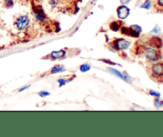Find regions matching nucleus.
Here are the masks:
<instances>
[{"label": "nucleus", "mask_w": 163, "mask_h": 137, "mask_svg": "<svg viewBox=\"0 0 163 137\" xmlns=\"http://www.w3.org/2000/svg\"><path fill=\"white\" fill-rule=\"evenodd\" d=\"M34 15L39 22H44L45 19V14H44L43 10L39 7H36L34 9Z\"/></svg>", "instance_id": "nucleus-9"}, {"label": "nucleus", "mask_w": 163, "mask_h": 137, "mask_svg": "<svg viewBox=\"0 0 163 137\" xmlns=\"http://www.w3.org/2000/svg\"><path fill=\"white\" fill-rule=\"evenodd\" d=\"M96 0H93V2H96Z\"/></svg>", "instance_id": "nucleus-22"}, {"label": "nucleus", "mask_w": 163, "mask_h": 137, "mask_svg": "<svg viewBox=\"0 0 163 137\" xmlns=\"http://www.w3.org/2000/svg\"><path fill=\"white\" fill-rule=\"evenodd\" d=\"M65 69L63 66H54L52 68L51 71H50V73L52 74H54V73H61V72H64Z\"/></svg>", "instance_id": "nucleus-13"}, {"label": "nucleus", "mask_w": 163, "mask_h": 137, "mask_svg": "<svg viewBox=\"0 0 163 137\" xmlns=\"http://www.w3.org/2000/svg\"><path fill=\"white\" fill-rule=\"evenodd\" d=\"M141 32H142V28H141V26H138V25H133L130 27H122L121 28V33L123 34L127 35L129 37H132V38H138Z\"/></svg>", "instance_id": "nucleus-3"}, {"label": "nucleus", "mask_w": 163, "mask_h": 137, "mask_svg": "<svg viewBox=\"0 0 163 137\" xmlns=\"http://www.w3.org/2000/svg\"><path fill=\"white\" fill-rule=\"evenodd\" d=\"M58 83L59 85H60V87H61V86H64V85L66 84V81H65V80H63V79H59Z\"/></svg>", "instance_id": "nucleus-19"}, {"label": "nucleus", "mask_w": 163, "mask_h": 137, "mask_svg": "<svg viewBox=\"0 0 163 137\" xmlns=\"http://www.w3.org/2000/svg\"><path fill=\"white\" fill-rule=\"evenodd\" d=\"M150 95H151V96H153V97H160V93H159V92L154 91V90H150Z\"/></svg>", "instance_id": "nucleus-17"}, {"label": "nucleus", "mask_w": 163, "mask_h": 137, "mask_svg": "<svg viewBox=\"0 0 163 137\" xmlns=\"http://www.w3.org/2000/svg\"><path fill=\"white\" fill-rule=\"evenodd\" d=\"M150 6H151V2H150V0H147V1H145L144 3L141 6V7H142V8H144V9L149 10Z\"/></svg>", "instance_id": "nucleus-16"}, {"label": "nucleus", "mask_w": 163, "mask_h": 137, "mask_svg": "<svg viewBox=\"0 0 163 137\" xmlns=\"http://www.w3.org/2000/svg\"><path fill=\"white\" fill-rule=\"evenodd\" d=\"M108 70H109L110 72L112 73V74H114V75L117 76L118 77L121 78V79H123V80H125V81H127V82H130V77H128L127 76H126L125 74H124V73H122L121 72H119V70H117V69H115V68H108Z\"/></svg>", "instance_id": "nucleus-8"}, {"label": "nucleus", "mask_w": 163, "mask_h": 137, "mask_svg": "<svg viewBox=\"0 0 163 137\" xmlns=\"http://www.w3.org/2000/svg\"><path fill=\"white\" fill-rule=\"evenodd\" d=\"M30 19L26 15H22L19 17L15 21V26L19 31H24L29 26Z\"/></svg>", "instance_id": "nucleus-4"}, {"label": "nucleus", "mask_w": 163, "mask_h": 137, "mask_svg": "<svg viewBox=\"0 0 163 137\" xmlns=\"http://www.w3.org/2000/svg\"><path fill=\"white\" fill-rule=\"evenodd\" d=\"M130 0H120V2H121L123 5H127V3L130 2Z\"/></svg>", "instance_id": "nucleus-20"}, {"label": "nucleus", "mask_w": 163, "mask_h": 137, "mask_svg": "<svg viewBox=\"0 0 163 137\" xmlns=\"http://www.w3.org/2000/svg\"><path fill=\"white\" fill-rule=\"evenodd\" d=\"M3 5L6 8H11L14 6V0H4Z\"/></svg>", "instance_id": "nucleus-14"}, {"label": "nucleus", "mask_w": 163, "mask_h": 137, "mask_svg": "<svg viewBox=\"0 0 163 137\" xmlns=\"http://www.w3.org/2000/svg\"><path fill=\"white\" fill-rule=\"evenodd\" d=\"M90 68H91V66L88 64L81 65L80 67V71L83 72V73H84V72H88L89 70H90Z\"/></svg>", "instance_id": "nucleus-15"}, {"label": "nucleus", "mask_w": 163, "mask_h": 137, "mask_svg": "<svg viewBox=\"0 0 163 137\" xmlns=\"http://www.w3.org/2000/svg\"><path fill=\"white\" fill-rule=\"evenodd\" d=\"M115 48L118 50H123L128 49L130 45V43L129 41L124 39V38H119L114 42Z\"/></svg>", "instance_id": "nucleus-5"}, {"label": "nucleus", "mask_w": 163, "mask_h": 137, "mask_svg": "<svg viewBox=\"0 0 163 137\" xmlns=\"http://www.w3.org/2000/svg\"><path fill=\"white\" fill-rule=\"evenodd\" d=\"M145 57L150 62H158L162 58V53L159 49L153 47H147L144 50Z\"/></svg>", "instance_id": "nucleus-1"}, {"label": "nucleus", "mask_w": 163, "mask_h": 137, "mask_svg": "<svg viewBox=\"0 0 163 137\" xmlns=\"http://www.w3.org/2000/svg\"><path fill=\"white\" fill-rule=\"evenodd\" d=\"M29 87H30V85H28V86H26V87H22V89H20L19 90V92H22V91H24V90L27 89H28Z\"/></svg>", "instance_id": "nucleus-21"}, {"label": "nucleus", "mask_w": 163, "mask_h": 137, "mask_svg": "<svg viewBox=\"0 0 163 137\" xmlns=\"http://www.w3.org/2000/svg\"><path fill=\"white\" fill-rule=\"evenodd\" d=\"M154 7L157 11L163 13V0H156Z\"/></svg>", "instance_id": "nucleus-12"}, {"label": "nucleus", "mask_w": 163, "mask_h": 137, "mask_svg": "<svg viewBox=\"0 0 163 137\" xmlns=\"http://www.w3.org/2000/svg\"><path fill=\"white\" fill-rule=\"evenodd\" d=\"M38 95L41 96V97H47V96H49V92H46V91H42V92H38Z\"/></svg>", "instance_id": "nucleus-18"}, {"label": "nucleus", "mask_w": 163, "mask_h": 137, "mask_svg": "<svg viewBox=\"0 0 163 137\" xmlns=\"http://www.w3.org/2000/svg\"><path fill=\"white\" fill-rule=\"evenodd\" d=\"M117 14L120 19H125L130 14V9L126 5H122L117 8Z\"/></svg>", "instance_id": "nucleus-7"}, {"label": "nucleus", "mask_w": 163, "mask_h": 137, "mask_svg": "<svg viewBox=\"0 0 163 137\" xmlns=\"http://www.w3.org/2000/svg\"><path fill=\"white\" fill-rule=\"evenodd\" d=\"M148 44L149 46L156 49H161L163 45V41L161 38H159L158 36H153L148 40Z\"/></svg>", "instance_id": "nucleus-6"}, {"label": "nucleus", "mask_w": 163, "mask_h": 137, "mask_svg": "<svg viewBox=\"0 0 163 137\" xmlns=\"http://www.w3.org/2000/svg\"><path fill=\"white\" fill-rule=\"evenodd\" d=\"M152 77L159 83L163 82V62H157L151 66Z\"/></svg>", "instance_id": "nucleus-2"}, {"label": "nucleus", "mask_w": 163, "mask_h": 137, "mask_svg": "<svg viewBox=\"0 0 163 137\" xmlns=\"http://www.w3.org/2000/svg\"><path fill=\"white\" fill-rule=\"evenodd\" d=\"M121 26H122L121 21L112 22V23L110 24V29L113 31H118L119 29L121 28Z\"/></svg>", "instance_id": "nucleus-11"}, {"label": "nucleus", "mask_w": 163, "mask_h": 137, "mask_svg": "<svg viewBox=\"0 0 163 137\" xmlns=\"http://www.w3.org/2000/svg\"><path fill=\"white\" fill-rule=\"evenodd\" d=\"M65 50H59V51H54L50 54V57L53 59H58V58H61L65 55Z\"/></svg>", "instance_id": "nucleus-10"}]
</instances>
